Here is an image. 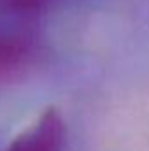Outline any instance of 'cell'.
Instances as JSON below:
<instances>
[{
	"instance_id": "6da1fadb",
	"label": "cell",
	"mask_w": 149,
	"mask_h": 151,
	"mask_svg": "<svg viewBox=\"0 0 149 151\" xmlns=\"http://www.w3.org/2000/svg\"><path fill=\"white\" fill-rule=\"evenodd\" d=\"M67 127L56 109H47L21 132L5 151H65Z\"/></svg>"
},
{
	"instance_id": "7a4b0ae2",
	"label": "cell",
	"mask_w": 149,
	"mask_h": 151,
	"mask_svg": "<svg viewBox=\"0 0 149 151\" xmlns=\"http://www.w3.org/2000/svg\"><path fill=\"white\" fill-rule=\"evenodd\" d=\"M32 40L19 28L0 27V77L19 67L30 55Z\"/></svg>"
}]
</instances>
